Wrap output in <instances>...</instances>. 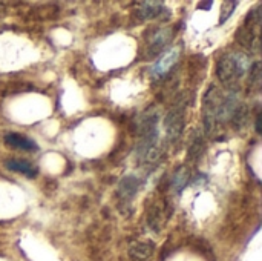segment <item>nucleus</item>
Here are the masks:
<instances>
[{
    "instance_id": "obj_1",
    "label": "nucleus",
    "mask_w": 262,
    "mask_h": 261,
    "mask_svg": "<svg viewBox=\"0 0 262 261\" xmlns=\"http://www.w3.org/2000/svg\"><path fill=\"white\" fill-rule=\"evenodd\" d=\"M140 142L137 146V155L141 162H152L158 157V114L149 112L141 117L140 126Z\"/></svg>"
},
{
    "instance_id": "obj_2",
    "label": "nucleus",
    "mask_w": 262,
    "mask_h": 261,
    "mask_svg": "<svg viewBox=\"0 0 262 261\" xmlns=\"http://www.w3.org/2000/svg\"><path fill=\"white\" fill-rule=\"evenodd\" d=\"M250 69L249 57L243 52L224 54L216 63V75L224 85H232Z\"/></svg>"
},
{
    "instance_id": "obj_3",
    "label": "nucleus",
    "mask_w": 262,
    "mask_h": 261,
    "mask_svg": "<svg viewBox=\"0 0 262 261\" xmlns=\"http://www.w3.org/2000/svg\"><path fill=\"white\" fill-rule=\"evenodd\" d=\"M186 114H184V106L178 105L173 109L169 111V114L164 118V128H166V134L167 138L170 142H177L183 131H184V125H186Z\"/></svg>"
},
{
    "instance_id": "obj_4",
    "label": "nucleus",
    "mask_w": 262,
    "mask_h": 261,
    "mask_svg": "<svg viewBox=\"0 0 262 261\" xmlns=\"http://www.w3.org/2000/svg\"><path fill=\"white\" fill-rule=\"evenodd\" d=\"M173 38V29L166 26V28H160L157 29L150 40H149V45H147V55L149 57H155L158 55L160 52L164 51V48L172 42Z\"/></svg>"
},
{
    "instance_id": "obj_5",
    "label": "nucleus",
    "mask_w": 262,
    "mask_h": 261,
    "mask_svg": "<svg viewBox=\"0 0 262 261\" xmlns=\"http://www.w3.org/2000/svg\"><path fill=\"white\" fill-rule=\"evenodd\" d=\"M180 54H181V49L177 46V48H172L169 49L167 52H164L161 55V58L154 65V68L150 69V74L154 78H161L164 75H167L170 72V69L173 68V65L178 62L180 58Z\"/></svg>"
},
{
    "instance_id": "obj_6",
    "label": "nucleus",
    "mask_w": 262,
    "mask_h": 261,
    "mask_svg": "<svg viewBox=\"0 0 262 261\" xmlns=\"http://www.w3.org/2000/svg\"><path fill=\"white\" fill-rule=\"evenodd\" d=\"M140 186H141V182H140L138 177H135V175H126V177L118 183L117 195H118L121 200H124V202H130V200L137 195Z\"/></svg>"
},
{
    "instance_id": "obj_7",
    "label": "nucleus",
    "mask_w": 262,
    "mask_h": 261,
    "mask_svg": "<svg viewBox=\"0 0 262 261\" xmlns=\"http://www.w3.org/2000/svg\"><path fill=\"white\" fill-rule=\"evenodd\" d=\"M164 11L163 2H143L138 5L135 14L140 20H154L160 17Z\"/></svg>"
},
{
    "instance_id": "obj_8",
    "label": "nucleus",
    "mask_w": 262,
    "mask_h": 261,
    "mask_svg": "<svg viewBox=\"0 0 262 261\" xmlns=\"http://www.w3.org/2000/svg\"><path fill=\"white\" fill-rule=\"evenodd\" d=\"M155 252V245L152 242H138L130 246L129 257L132 261H147Z\"/></svg>"
},
{
    "instance_id": "obj_9",
    "label": "nucleus",
    "mask_w": 262,
    "mask_h": 261,
    "mask_svg": "<svg viewBox=\"0 0 262 261\" xmlns=\"http://www.w3.org/2000/svg\"><path fill=\"white\" fill-rule=\"evenodd\" d=\"M6 168L9 169V171H14V172H18V174H21V175H25V177H29V178H34V177H37V168L32 165V163H29V162H26V160H21V158H11V160H6Z\"/></svg>"
},
{
    "instance_id": "obj_10",
    "label": "nucleus",
    "mask_w": 262,
    "mask_h": 261,
    "mask_svg": "<svg viewBox=\"0 0 262 261\" xmlns=\"http://www.w3.org/2000/svg\"><path fill=\"white\" fill-rule=\"evenodd\" d=\"M236 40L239 42V45H243L244 48H247L250 51H258V48H259L258 34L253 32L252 29H249L247 26H243L236 31Z\"/></svg>"
},
{
    "instance_id": "obj_11",
    "label": "nucleus",
    "mask_w": 262,
    "mask_h": 261,
    "mask_svg": "<svg viewBox=\"0 0 262 261\" xmlns=\"http://www.w3.org/2000/svg\"><path fill=\"white\" fill-rule=\"evenodd\" d=\"M5 142L9 146H12V148L23 149V151H35L37 149V145L31 138H28V137H25L21 134H15V132L6 134L5 135Z\"/></svg>"
},
{
    "instance_id": "obj_12",
    "label": "nucleus",
    "mask_w": 262,
    "mask_h": 261,
    "mask_svg": "<svg viewBox=\"0 0 262 261\" xmlns=\"http://www.w3.org/2000/svg\"><path fill=\"white\" fill-rule=\"evenodd\" d=\"M249 117H250V111H249V106H247V105H239V106H236L235 111H233V114H232V117H230L233 129L241 131V129L247 125Z\"/></svg>"
},
{
    "instance_id": "obj_13",
    "label": "nucleus",
    "mask_w": 262,
    "mask_h": 261,
    "mask_svg": "<svg viewBox=\"0 0 262 261\" xmlns=\"http://www.w3.org/2000/svg\"><path fill=\"white\" fill-rule=\"evenodd\" d=\"M164 217H167V214L161 209V206H158V203L152 205L150 212H149V217H147L149 226H150L155 232H158V231L161 229L163 223H164Z\"/></svg>"
},
{
    "instance_id": "obj_14",
    "label": "nucleus",
    "mask_w": 262,
    "mask_h": 261,
    "mask_svg": "<svg viewBox=\"0 0 262 261\" xmlns=\"http://www.w3.org/2000/svg\"><path fill=\"white\" fill-rule=\"evenodd\" d=\"M189 177H190L189 169L186 166H181L172 178V189L175 192H180L181 189H184V186L189 183Z\"/></svg>"
},
{
    "instance_id": "obj_15",
    "label": "nucleus",
    "mask_w": 262,
    "mask_h": 261,
    "mask_svg": "<svg viewBox=\"0 0 262 261\" xmlns=\"http://www.w3.org/2000/svg\"><path fill=\"white\" fill-rule=\"evenodd\" d=\"M259 25H261V8H259V6H256V8H253V9L249 12L246 26H247L249 29H252L253 32H256V34H258V31H259Z\"/></svg>"
},
{
    "instance_id": "obj_16",
    "label": "nucleus",
    "mask_w": 262,
    "mask_h": 261,
    "mask_svg": "<svg viewBox=\"0 0 262 261\" xmlns=\"http://www.w3.org/2000/svg\"><path fill=\"white\" fill-rule=\"evenodd\" d=\"M249 71H250V72H249V85H250V88H253V89L259 88L262 80L261 63H259V62H255V63L250 66Z\"/></svg>"
},
{
    "instance_id": "obj_17",
    "label": "nucleus",
    "mask_w": 262,
    "mask_h": 261,
    "mask_svg": "<svg viewBox=\"0 0 262 261\" xmlns=\"http://www.w3.org/2000/svg\"><path fill=\"white\" fill-rule=\"evenodd\" d=\"M203 148H204V140H203L201 137L195 138V140L192 142V145L189 146V151H187V160H189V162H195V160L201 155Z\"/></svg>"
},
{
    "instance_id": "obj_18",
    "label": "nucleus",
    "mask_w": 262,
    "mask_h": 261,
    "mask_svg": "<svg viewBox=\"0 0 262 261\" xmlns=\"http://www.w3.org/2000/svg\"><path fill=\"white\" fill-rule=\"evenodd\" d=\"M235 6H238L236 2H226L223 5V9H221V17H220V23L223 25L224 22H227V18L232 15V12L235 11Z\"/></svg>"
}]
</instances>
